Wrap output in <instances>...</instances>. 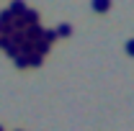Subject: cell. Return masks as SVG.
<instances>
[{"mask_svg":"<svg viewBox=\"0 0 134 131\" xmlns=\"http://www.w3.org/2000/svg\"><path fill=\"white\" fill-rule=\"evenodd\" d=\"M0 131H3V126H0Z\"/></svg>","mask_w":134,"mask_h":131,"instance_id":"cell-11","label":"cell"},{"mask_svg":"<svg viewBox=\"0 0 134 131\" xmlns=\"http://www.w3.org/2000/svg\"><path fill=\"white\" fill-rule=\"evenodd\" d=\"M108 8H111V3H108V0H96V3H93V10H98V13L108 10Z\"/></svg>","mask_w":134,"mask_h":131,"instance_id":"cell-5","label":"cell"},{"mask_svg":"<svg viewBox=\"0 0 134 131\" xmlns=\"http://www.w3.org/2000/svg\"><path fill=\"white\" fill-rule=\"evenodd\" d=\"M39 10H34V8H26V13L21 16V21H23V26H39Z\"/></svg>","mask_w":134,"mask_h":131,"instance_id":"cell-1","label":"cell"},{"mask_svg":"<svg viewBox=\"0 0 134 131\" xmlns=\"http://www.w3.org/2000/svg\"><path fill=\"white\" fill-rule=\"evenodd\" d=\"M8 10H10V16H13V18H21L23 13H26V3H23V0H13Z\"/></svg>","mask_w":134,"mask_h":131,"instance_id":"cell-2","label":"cell"},{"mask_svg":"<svg viewBox=\"0 0 134 131\" xmlns=\"http://www.w3.org/2000/svg\"><path fill=\"white\" fill-rule=\"evenodd\" d=\"M54 31H57V39H59V36H70V33H72V23H59Z\"/></svg>","mask_w":134,"mask_h":131,"instance_id":"cell-4","label":"cell"},{"mask_svg":"<svg viewBox=\"0 0 134 131\" xmlns=\"http://www.w3.org/2000/svg\"><path fill=\"white\" fill-rule=\"evenodd\" d=\"M49 49H52V44H47L44 39H41V41H36V46H34V51H36L39 57H47V54H49Z\"/></svg>","mask_w":134,"mask_h":131,"instance_id":"cell-3","label":"cell"},{"mask_svg":"<svg viewBox=\"0 0 134 131\" xmlns=\"http://www.w3.org/2000/svg\"><path fill=\"white\" fill-rule=\"evenodd\" d=\"M41 39H44L47 44H52V41L57 39V31H54V28H44V36H41Z\"/></svg>","mask_w":134,"mask_h":131,"instance_id":"cell-7","label":"cell"},{"mask_svg":"<svg viewBox=\"0 0 134 131\" xmlns=\"http://www.w3.org/2000/svg\"><path fill=\"white\" fill-rule=\"evenodd\" d=\"M126 54H129V57H134V39H129V41H126Z\"/></svg>","mask_w":134,"mask_h":131,"instance_id":"cell-9","label":"cell"},{"mask_svg":"<svg viewBox=\"0 0 134 131\" xmlns=\"http://www.w3.org/2000/svg\"><path fill=\"white\" fill-rule=\"evenodd\" d=\"M26 59H29V67H41V62H44V57H39L36 51H34L31 57H26Z\"/></svg>","mask_w":134,"mask_h":131,"instance_id":"cell-6","label":"cell"},{"mask_svg":"<svg viewBox=\"0 0 134 131\" xmlns=\"http://www.w3.org/2000/svg\"><path fill=\"white\" fill-rule=\"evenodd\" d=\"M16 67H18V69H23V67H29V59L18 54V57H16Z\"/></svg>","mask_w":134,"mask_h":131,"instance_id":"cell-8","label":"cell"},{"mask_svg":"<svg viewBox=\"0 0 134 131\" xmlns=\"http://www.w3.org/2000/svg\"><path fill=\"white\" fill-rule=\"evenodd\" d=\"M0 31H3V23H0Z\"/></svg>","mask_w":134,"mask_h":131,"instance_id":"cell-10","label":"cell"}]
</instances>
